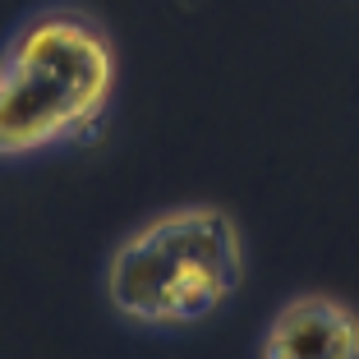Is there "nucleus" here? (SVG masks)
Returning a JSON list of instances; mask_svg holds the SVG:
<instances>
[{
    "mask_svg": "<svg viewBox=\"0 0 359 359\" xmlns=\"http://www.w3.org/2000/svg\"><path fill=\"white\" fill-rule=\"evenodd\" d=\"M120 83L116 37L83 5H37L0 46V161L93 138Z\"/></svg>",
    "mask_w": 359,
    "mask_h": 359,
    "instance_id": "obj_1",
    "label": "nucleus"
},
{
    "mask_svg": "<svg viewBox=\"0 0 359 359\" xmlns=\"http://www.w3.org/2000/svg\"><path fill=\"white\" fill-rule=\"evenodd\" d=\"M244 285V235L217 203L152 212L120 235L102 267V295L138 332H184L217 318Z\"/></svg>",
    "mask_w": 359,
    "mask_h": 359,
    "instance_id": "obj_2",
    "label": "nucleus"
},
{
    "mask_svg": "<svg viewBox=\"0 0 359 359\" xmlns=\"http://www.w3.org/2000/svg\"><path fill=\"white\" fill-rule=\"evenodd\" d=\"M258 359H359V313L337 295H290L258 337Z\"/></svg>",
    "mask_w": 359,
    "mask_h": 359,
    "instance_id": "obj_3",
    "label": "nucleus"
}]
</instances>
